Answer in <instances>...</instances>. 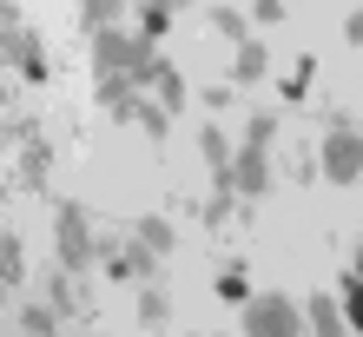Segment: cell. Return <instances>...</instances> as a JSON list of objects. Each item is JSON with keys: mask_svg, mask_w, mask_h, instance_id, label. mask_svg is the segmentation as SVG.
Masks as SVG:
<instances>
[{"mask_svg": "<svg viewBox=\"0 0 363 337\" xmlns=\"http://www.w3.org/2000/svg\"><path fill=\"white\" fill-rule=\"evenodd\" d=\"M113 13H119V0H86V27H113Z\"/></svg>", "mask_w": 363, "mask_h": 337, "instance_id": "obj_10", "label": "cell"}, {"mask_svg": "<svg viewBox=\"0 0 363 337\" xmlns=\"http://www.w3.org/2000/svg\"><path fill=\"white\" fill-rule=\"evenodd\" d=\"M27 331L33 337H53V311H27Z\"/></svg>", "mask_w": 363, "mask_h": 337, "instance_id": "obj_14", "label": "cell"}, {"mask_svg": "<svg viewBox=\"0 0 363 337\" xmlns=\"http://www.w3.org/2000/svg\"><path fill=\"white\" fill-rule=\"evenodd\" d=\"M139 245L145 251H172V225L165 219H139Z\"/></svg>", "mask_w": 363, "mask_h": 337, "instance_id": "obj_9", "label": "cell"}, {"mask_svg": "<svg viewBox=\"0 0 363 337\" xmlns=\"http://www.w3.org/2000/svg\"><path fill=\"white\" fill-rule=\"evenodd\" d=\"M271 126H277V119L258 113V119H251V133H245V145H271Z\"/></svg>", "mask_w": 363, "mask_h": 337, "instance_id": "obj_13", "label": "cell"}, {"mask_svg": "<svg viewBox=\"0 0 363 337\" xmlns=\"http://www.w3.org/2000/svg\"><path fill=\"white\" fill-rule=\"evenodd\" d=\"M145 79L159 87V99H165V106H185V79H179L172 67H159V60H152V73H145Z\"/></svg>", "mask_w": 363, "mask_h": 337, "instance_id": "obj_8", "label": "cell"}, {"mask_svg": "<svg viewBox=\"0 0 363 337\" xmlns=\"http://www.w3.org/2000/svg\"><path fill=\"white\" fill-rule=\"evenodd\" d=\"M324 179H330V185L363 179V139L350 133V126H337V133L324 139Z\"/></svg>", "mask_w": 363, "mask_h": 337, "instance_id": "obj_3", "label": "cell"}, {"mask_svg": "<svg viewBox=\"0 0 363 337\" xmlns=\"http://www.w3.org/2000/svg\"><path fill=\"white\" fill-rule=\"evenodd\" d=\"M53 245H60V258H67V271L93 258V231H86V212H79V205H67V212L53 219Z\"/></svg>", "mask_w": 363, "mask_h": 337, "instance_id": "obj_4", "label": "cell"}, {"mask_svg": "<svg viewBox=\"0 0 363 337\" xmlns=\"http://www.w3.org/2000/svg\"><path fill=\"white\" fill-rule=\"evenodd\" d=\"M344 33H350V40H357V47H363V7H357V13L344 20Z\"/></svg>", "mask_w": 363, "mask_h": 337, "instance_id": "obj_15", "label": "cell"}, {"mask_svg": "<svg viewBox=\"0 0 363 337\" xmlns=\"http://www.w3.org/2000/svg\"><path fill=\"white\" fill-rule=\"evenodd\" d=\"M350 318L363 324V271H357V298H350Z\"/></svg>", "mask_w": 363, "mask_h": 337, "instance_id": "obj_16", "label": "cell"}, {"mask_svg": "<svg viewBox=\"0 0 363 337\" xmlns=\"http://www.w3.org/2000/svg\"><path fill=\"white\" fill-rule=\"evenodd\" d=\"M264 73V53L258 47H238V79H258Z\"/></svg>", "mask_w": 363, "mask_h": 337, "instance_id": "obj_11", "label": "cell"}, {"mask_svg": "<svg viewBox=\"0 0 363 337\" xmlns=\"http://www.w3.org/2000/svg\"><path fill=\"white\" fill-rule=\"evenodd\" d=\"M311 311H297L291 298H251L245 304V331L251 337H311Z\"/></svg>", "mask_w": 363, "mask_h": 337, "instance_id": "obj_2", "label": "cell"}, {"mask_svg": "<svg viewBox=\"0 0 363 337\" xmlns=\"http://www.w3.org/2000/svg\"><path fill=\"white\" fill-rule=\"evenodd\" d=\"M106 271H113V278H145V271H152V251H145V245L113 251V265H106Z\"/></svg>", "mask_w": 363, "mask_h": 337, "instance_id": "obj_7", "label": "cell"}, {"mask_svg": "<svg viewBox=\"0 0 363 337\" xmlns=\"http://www.w3.org/2000/svg\"><path fill=\"white\" fill-rule=\"evenodd\" d=\"M264 145H245L238 153V165H231V185H238V192H264Z\"/></svg>", "mask_w": 363, "mask_h": 337, "instance_id": "obj_5", "label": "cell"}, {"mask_svg": "<svg viewBox=\"0 0 363 337\" xmlns=\"http://www.w3.org/2000/svg\"><path fill=\"white\" fill-rule=\"evenodd\" d=\"M139 318L145 324H165V298H159V291H145V298H139Z\"/></svg>", "mask_w": 363, "mask_h": 337, "instance_id": "obj_12", "label": "cell"}, {"mask_svg": "<svg viewBox=\"0 0 363 337\" xmlns=\"http://www.w3.org/2000/svg\"><path fill=\"white\" fill-rule=\"evenodd\" d=\"M93 67H99V79H113V73H152V53H145L139 33L99 27L93 33Z\"/></svg>", "mask_w": 363, "mask_h": 337, "instance_id": "obj_1", "label": "cell"}, {"mask_svg": "<svg viewBox=\"0 0 363 337\" xmlns=\"http://www.w3.org/2000/svg\"><path fill=\"white\" fill-rule=\"evenodd\" d=\"M311 337H344V311H337L330 298H311Z\"/></svg>", "mask_w": 363, "mask_h": 337, "instance_id": "obj_6", "label": "cell"}]
</instances>
